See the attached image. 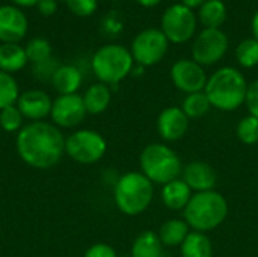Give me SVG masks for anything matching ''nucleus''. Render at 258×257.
Here are the masks:
<instances>
[{"instance_id": "nucleus-10", "label": "nucleus", "mask_w": 258, "mask_h": 257, "mask_svg": "<svg viewBox=\"0 0 258 257\" xmlns=\"http://www.w3.org/2000/svg\"><path fill=\"white\" fill-rule=\"evenodd\" d=\"M230 41L222 29H203L194 39L192 59L201 67L218 64L228 52Z\"/></svg>"}, {"instance_id": "nucleus-31", "label": "nucleus", "mask_w": 258, "mask_h": 257, "mask_svg": "<svg viewBox=\"0 0 258 257\" xmlns=\"http://www.w3.org/2000/svg\"><path fill=\"white\" fill-rule=\"evenodd\" d=\"M70 12L77 17H89L98 8V0H65Z\"/></svg>"}, {"instance_id": "nucleus-6", "label": "nucleus", "mask_w": 258, "mask_h": 257, "mask_svg": "<svg viewBox=\"0 0 258 257\" xmlns=\"http://www.w3.org/2000/svg\"><path fill=\"white\" fill-rule=\"evenodd\" d=\"M91 67L98 82L116 86L133 71L135 61L130 50L124 45L106 44L94 53Z\"/></svg>"}, {"instance_id": "nucleus-16", "label": "nucleus", "mask_w": 258, "mask_h": 257, "mask_svg": "<svg viewBox=\"0 0 258 257\" xmlns=\"http://www.w3.org/2000/svg\"><path fill=\"white\" fill-rule=\"evenodd\" d=\"M181 179L192 189V192L215 191L218 185V174L215 168L210 164L201 161H194L189 162L186 167H183Z\"/></svg>"}, {"instance_id": "nucleus-2", "label": "nucleus", "mask_w": 258, "mask_h": 257, "mask_svg": "<svg viewBox=\"0 0 258 257\" xmlns=\"http://www.w3.org/2000/svg\"><path fill=\"white\" fill-rule=\"evenodd\" d=\"M248 82L242 71L234 67H222L209 79L204 92L212 108L231 112L245 105Z\"/></svg>"}, {"instance_id": "nucleus-28", "label": "nucleus", "mask_w": 258, "mask_h": 257, "mask_svg": "<svg viewBox=\"0 0 258 257\" xmlns=\"http://www.w3.org/2000/svg\"><path fill=\"white\" fill-rule=\"evenodd\" d=\"M24 50H26L27 61L32 62L33 65L48 61L51 58V53H53L51 44L47 39H44V38H33V39H30L26 44Z\"/></svg>"}, {"instance_id": "nucleus-26", "label": "nucleus", "mask_w": 258, "mask_h": 257, "mask_svg": "<svg viewBox=\"0 0 258 257\" xmlns=\"http://www.w3.org/2000/svg\"><path fill=\"white\" fill-rule=\"evenodd\" d=\"M236 61L243 68H254L258 65V41L246 38L236 47Z\"/></svg>"}, {"instance_id": "nucleus-11", "label": "nucleus", "mask_w": 258, "mask_h": 257, "mask_svg": "<svg viewBox=\"0 0 258 257\" xmlns=\"http://www.w3.org/2000/svg\"><path fill=\"white\" fill-rule=\"evenodd\" d=\"M88 115L83 97L80 94H67L57 95L53 100L50 118L54 126L59 129H73L77 127L85 117Z\"/></svg>"}, {"instance_id": "nucleus-30", "label": "nucleus", "mask_w": 258, "mask_h": 257, "mask_svg": "<svg viewBox=\"0 0 258 257\" xmlns=\"http://www.w3.org/2000/svg\"><path fill=\"white\" fill-rule=\"evenodd\" d=\"M24 117L15 105L8 106L0 111V127L8 133H18L21 130Z\"/></svg>"}, {"instance_id": "nucleus-25", "label": "nucleus", "mask_w": 258, "mask_h": 257, "mask_svg": "<svg viewBox=\"0 0 258 257\" xmlns=\"http://www.w3.org/2000/svg\"><path fill=\"white\" fill-rule=\"evenodd\" d=\"M212 105L206 95L204 91L201 92H194V94H187L181 103V111L186 114V117L190 118H201L204 117L209 111H210Z\"/></svg>"}, {"instance_id": "nucleus-35", "label": "nucleus", "mask_w": 258, "mask_h": 257, "mask_svg": "<svg viewBox=\"0 0 258 257\" xmlns=\"http://www.w3.org/2000/svg\"><path fill=\"white\" fill-rule=\"evenodd\" d=\"M38 11L44 15V17H50L56 12L57 9V2L56 0H39L38 2Z\"/></svg>"}, {"instance_id": "nucleus-12", "label": "nucleus", "mask_w": 258, "mask_h": 257, "mask_svg": "<svg viewBox=\"0 0 258 257\" xmlns=\"http://www.w3.org/2000/svg\"><path fill=\"white\" fill-rule=\"evenodd\" d=\"M169 74L174 86L186 95L204 91L209 79L204 67H201L194 59H180L174 62Z\"/></svg>"}, {"instance_id": "nucleus-21", "label": "nucleus", "mask_w": 258, "mask_h": 257, "mask_svg": "<svg viewBox=\"0 0 258 257\" xmlns=\"http://www.w3.org/2000/svg\"><path fill=\"white\" fill-rule=\"evenodd\" d=\"M163 254V244L156 232L144 230L139 233L132 245V257H162Z\"/></svg>"}, {"instance_id": "nucleus-5", "label": "nucleus", "mask_w": 258, "mask_h": 257, "mask_svg": "<svg viewBox=\"0 0 258 257\" xmlns=\"http://www.w3.org/2000/svg\"><path fill=\"white\" fill-rule=\"evenodd\" d=\"M141 173L153 185H166L181 176L183 164L178 155L168 145L148 144L139 158Z\"/></svg>"}, {"instance_id": "nucleus-37", "label": "nucleus", "mask_w": 258, "mask_h": 257, "mask_svg": "<svg viewBox=\"0 0 258 257\" xmlns=\"http://www.w3.org/2000/svg\"><path fill=\"white\" fill-rule=\"evenodd\" d=\"M204 2H206V0H181L180 3L195 11V9H200V8H201V5H203Z\"/></svg>"}, {"instance_id": "nucleus-34", "label": "nucleus", "mask_w": 258, "mask_h": 257, "mask_svg": "<svg viewBox=\"0 0 258 257\" xmlns=\"http://www.w3.org/2000/svg\"><path fill=\"white\" fill-rule=\"evenodd\" d=\"M83 257H119L118 253L115 251L113 247H110L109 244H104V242H98V244H94L91 245L86 251Z\"/></svg>"}, {"instance_id": "nucleus-38", "label": "nucleus", "mask_w": 258, "mask_h": 257, "mask_svg": "<svg viewBox=\"0 0 258 257\" xmlns=\"http://www.w3.org/2000/svg\"><path fill=\"white\" fill-rule=\"evenodd\" d=\"M251 30H252V38L258 41V9L255 11L252 21H251Z\"/></svg>"}, {"instance_id": "nucleus-33", "label": "nucleus", "mask_w": 258, "mask_h": 257, "mask_svg": "<svg viewBox=\"0 0 258 257\" xmlns=\"http://www.w3.org/2000/svg\"><path fill=\"white\" fill-rule=\"evenodd\" d=\"M245 105H246V109L249 111V115L258 118V79L248 83Z\"/></svg>"}, {"instance_id": "nucleus-7", "label": "nucleus", "mask_w": 258, "mask_h": 257, "mask_svg": "<svg viewBox=\"0 0 258 257\" xmlns=\"http://www.w3.org/2000/svg\"><path fill=\"white\" fill-rule=\"evenodd\" d=\"M107 151L104 136L92 129H79L65 138V155L82 165L100 162Z\"/></svg>"}, {"instance_id": "nucleus-39", "label": "nucleus", "mask_w": 258, "mask_h": 257, "mask_svg": "<svg viewBox=\"0 0 258 257\" xmlns=\"http://www.w3.org/2000/svg\"><path fill=\"white\" fill-rule=\"evenodd\" d=\"M141 6H144V8H154V6H157L162 0H136Z\"/></svg>"}, {"instance_id": "nucleus-29", "label": "nucleus", "mask_w": 258, "mask_h": 257, "mask_svg": "<svg viewBox=\"0 0 258 257\" xmlns=\"http://www.w3.org/2000/svg\"><path fill=\"white\" fill-rule=\"evenodd\" d=\"M237 138L246 145H254L258 142V118L248 115L243 117L236 127Z\"/></svg>"}, {"instance_id": "nucleus-32", "label": "nucleus", "mask_w": 258, "mask_h": 257, "mask_svg": "<svg viewBox=\"0 0 258 257\" xmlns=\"http://www.w3.org/2000/svg\"><path fill=\"white\" fill-rule=\"evenodd\" d=\"M57 67H59V64H57L53 58H50V59L45 61V62H41V64L33 65V74H35L41 82L51 80V77H53L54 71L57 70Z\"/></svg>"}, {"instance_id": "nucleus-36", "label": "nucleus", "mask_w": 258, "mask_h": 257, "mask_svg": "<svg viewBox=\"0 0 258 257\" xmlns=\"http://www.w3.org/2000/svg\"><path fill=\"white\" fill-rule=\"evenodd\" d=\"M11 2H12L14 6L21 9V8H32V6L38 5L39 0H11Z\"/></svg>"}, {"instance_id": "nucleus-40", "label": "nucleus", "mask_w": 258, "mask_h": 257, "mask_svg": "<svg viewBox=\"0 0 258 257\" xmlns=\"http://www.w3.org/2000/svg\"><path fill=\"white\" fill-rule=\"evenodd\" d=\"M122 257H132V256H130V254H127V256H122Z\"/></svg>"}, {"instance_id": "nucleus-24", "label": "nucleus", "mask_w": 258, "mask_h": 257, "mask_svg": "<svg viewBox=\"0 0 258 257\" xmlns=\"http://www.w3.org/2000/svg\"><path fill=\"white\" fill-rule=\"evenodd\" d=\"M181 257H213V245L210 238L201 232H190L180 245Z\"/></svg>"}, {"instance_id": "nucleus-1", "label": "nucleus", "mask_w": 258, "mask_h": 257, "mask_svg": "<svg viewBox=\"0 0 258 257\" xmlns=\"http://www.w3.org/2000/svg\"><path fill=\"white\" fill-rule=\"evenodd\" d=\"M15 150L26 165L48 170L56 167L65 155V136L53 123L32 121L17 133Z\"/></svg>"}, {"instance_id": "nucleus-23", "label": "nucleus", "mask_w": 258, "mask_h": 257, "mask_svg": "<svg viewBox=\"0 0 258 257\" xmlns=\"http://www.w3.org/2000/svg\"><path fill=\"white\" fill-rule=\"evenodd\" d=\"M190 233V227L184 220H168L159 229V238L163 247H180L187 235Z\"/></svg>"}, {"instance_id": "nucleus-4", "label": "nucleus", "mask_w": 258, "mask_h": 257, "mask_svg": "<svg viewBox=\"0 0 258 257\" xmlns=\"http://www.w3.org/2000/svg\"><path fill=\"white\" fill-rule=\"evenodd\" d=\"M154 198V185L138 171L122 174L113 186V201L127 217L144 214Z\"/></svg>"}, {"instance_id": "nucleus-8", "label": "nucleus", "mask_w": 258, "mask_h": 257, "mask_svg": "<svg viewBox=\"0 0 258 257\" xmlns=\"http://www.w3.org/2000/svg\"><path fill=\"white\" fill-rule=\"evenodd\" d=\"M198 26V17L194 9L175 3L166 8L162 15L160 30L165 33L169 42L184 44L194 38Z\"/></svg>"}, {"instance_id": "nucleus-13", "label": "nucleus", "mask_w": 258, "mask_h": 257, "mask_svg": "<svg viewBox=\"0 0 258 257\" xmlns=\"http://www.w3.org/2000/svg\"><path fill=\"white\" fill-rule=\"evenodd\" d=\"M29 23L23 9L14 5L0 6V42L18 44L27 33Z\"/></svg>"}, {"instance_id": "nucleus-17", "label": "nucleus", "mask_w": 258, "mask_h": 257, "mask_svg": "<svg viewBox=\"0 0 258 257\" xmlns=\"http://www.w3.org/2000/svg\"><path fill=\"white\" fill-rule=\"evenodd\" d=\"M50 82L59 95L77 94V91L82 86L83 76H82V71L76 65L65 64V65L57 67Z\"/></svg>"}, {"instance_id": "nucleus-20", "label": "nucleus", "mask_w": 258, "mask_h": 257, "mask_svg": "<svg viewBox=\"0 0 258 257\" xmlns=\"http://www.w3.org/2000/svg\"><path fill=\"white\" fill-rule=\"evenodd\" d=\"M27 56L23 45L9 42L0 44V71L14 74L27 65Z\"/></svg>"}, {"instance_id": "nucleus-27", "label": "nucleus", "mask_w": 258, "mask_h": 257, "mask_svg": "<svg viewBox=\"0 0 258 257\" xmlns=\"http://www.w3.org/2000/svg\"><path fill=\"white\" fill-rule=\"evenodd\" d=\"M20 88L12 74L0 71V111L17 103L20 97Z\"/></svg>"}, {"instance_id": "nucleus-18", "label": "nucleus", "mask_w": 258, "mask_h": 257, "mask_svg": "<svg viewBox=\"0 0 258 257\" xmlns=\"http://www.w3.org/2000/svg\"><path fill=\"white\" fill-rule=\"evenodd\" d=\"M192 195V189L183 179H175L162 188V201L169 211H184Z\"/></svg>"}, {"instance_id": "nucleus-9", "label": "nucleus", "mask_w": 258, "mask_h": 257, "mask_svg": "<svg viewBox=\"0 0 258 257\" xmlns=\"http://www.w3.org/2000/svg\"><path fill=\"white\" fill-rule=\"evenodd\" d=\"M169 41L160 29L148 27L141 30L132 41L130 53L133 61L141 67H153L159 64L168 53Z\"/></svg>"}, {"instance_id": "nucleus-19", "label": "nucleus", "mask_w": 258, "mask_h": 257, "mask_svg": "<svg viewBox=\"0 0 258 257\" xmlns=\"http://www.w3.org/2000/svg\"><path fill=\"white\" fill-rule=\"evenodd\" d=\"M82 97H83L86 112L89 115H100V114L106 112L107 108L110 106L112 91H110V86H107L101 82H97V83L91 85Z\"/></svg>"}, {"instance_id": "nucleus-14", "label": "nucleus", "mask_w": 258, "mask_h": 257, "mask_svg": "<svg viewBox=\"0 0 258 257\" xmlns=\"http://www.w3.org/2000/svg\"><path fill=\"white\" fill-rule=\"evenodd\" d=\"M53 100L42 89H27L20 94L15 106L24 117V120L32 121H45L50 117Z\"/></svg>"}, {"instance_id": "nucleus-15", "label": "nucleus", "mask_w": 258, "mask_h": 257, "mask_svg": "<svg viewBox=\"0 0 258 257\" xmlns=\"http://www.w3.org/2000/svg\"><path fill=\"white\" fill-rule=\"evenodd\" d=\"M156 127L162 139L168 142H174L186 135L189 129V118L181 111V108L169 106L159 114Z\"/></svg>"}, {"instance_id": "nucleus-22", "label": "nucleus", "mask_w": 258, "mask_h": 257, "mask_svg": "<svg viewBox=\"0 0 258 257\" xmlns=\"http://www.w3.org/2000/svg\"><path fill=\"white\" fill-rule=\"evenodd\" d=\"M197 17L204 29H221L227 20V6L222 0H206Z\"/></svg>"}, {"instance_id": "nucleus-3", "label": "nucleus", "mask_w": 258, "mask_h": 257, "mask_svg": "<svg viewBox=\"0 0 258 257\" xmlns=\"http://www.w3.org/2000/svg\"><path fill=\"white\" fill-rule=\"evenodd\" d=\"M184 221L194 232L207 233L218 229L228 217V203L218 191L195 192L183 211Z\"/></svg>"}]
</instances>
